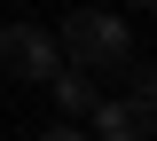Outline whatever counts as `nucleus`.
Segmentation results:
<instances>
[{"label":"nucleus","mask_w":157,"mask_h":141,"mask_svg":"<svg viewBox=\"0 0 157 141\" xmlns=\"http://www.w3.org/2000/svg\"><path fill=\"white\" fill-rule=\"evenodd\" d=\"M55 47H63V63H78V71H118V63L134 55V32L110 16V8H78V16H63V32H55Z\"/></svg>","instance_id":"obj_1"},{"label":"nucleus","mask_w":157,"mask_h":141,"mask_svg":"<svg viewBox=\"0 0 157 141\" xmlns=\"http://www.w3.org/2000/svg\"><path fill=\"white\" fill-rule=\"evenodd\" d=\"M55 63H63V47L47 24H0V71L8 79H47Z\"/></svg>","instance_id":"obj_2"},{"label":"nucleus","mask_w":157,"mask_h":141,"mask_svg":"<svg viewBox=\"0 0 157 141\" xmlns=\"http://www.w3.org/2000/svg\"><path fill=\"white\" fill-rule=\"evenodd\" d=\"M86 118H94V141H149V125H157V102L149 94H94V110H86Z\"/></svg>","instance_id":"obj_3"},{"label":"nucleus","mask_w":157,"mask_h":141,"mask_svg":"<svg viewBox=\"0 0 157 141\" xmlns=\"http://www.w3.org/2000/svg\"><path fill=\"white\" fill-rule=\"evenodd\" d=\"M39 86L55 94V110H63V118H86V110H94V71H78V63H55Z\"/></svg>","instance_id":"obj_4"},{"label":"nucleus","mask_w":157,"mask_h":141,"mask_svg":"<svg viewBox=\"0 0 157 141\" xmlns=\"http://www.w3.org/2000/svg\"><path fill=\"white\" fill-rule=\"evenodd\" d=\"M118 71H126V94H149V86H157V71H149V63H141V55H126V63H118Z\"/></svg>","instance_id":"obj_5"},{"label":"nucleus","mask_w":157,"mask_h":141,"mask_svg":"<svg viewBox=\"0 0 157 141\" xmlns=\"http://www.w3.org/2000/svg\"><path fill=\"white\" fill-rule=\"evenodd\" d=\"M39 141H86V133H78V125H47Z\"/></svg>","instance_id":"obj_6"},{"label":"nucleus","mask_w":157,"mask_h":141,"mask_svg":"<svg viewBox=\"0 0 157 141\" xmlns=\"http://www.w3.org/2000/svg\"><path fill=\"white\" fill-rule=\"evenodd\" d=\"M126 8H149V0H126Z\"/></svg>","instance_id":"obj_7"}]
</instances>
